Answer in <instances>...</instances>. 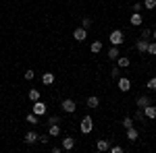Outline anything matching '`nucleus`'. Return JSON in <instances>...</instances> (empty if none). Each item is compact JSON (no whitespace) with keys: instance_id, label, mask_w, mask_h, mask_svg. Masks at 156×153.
I'll list each match as a JSON object with an SVG mask.
<instances>
[{"instance_id":"obj_7","label":"nucleus","mask_w":156,"mask_h":153,"mask_svg":"<svg viewBox=\"0 0 156 153\" xmlns=\"http://www.w3.org/2000/svg\"><path fill=\"white\" fill-rule=\"evenodd\" d=\"M144 116H146V118H150V120H154V118H156V106L148 104V106L144 108Z\"/></svg>"},{"instance_id":"obj_25","label":"nucleus","mask_w":156,"mask_h":153,"mask_svg":"<svg viewBox=\"0 0 156 153\" xmlns=\"http://www.w3.org/2000/svg\"><path fill=\"white\" fill-rule=\"evenodd\" d=\"M108 151H110V153H121V151H123V147H119V145H110Z\"/></svg>"},{"instance_id":"obj_14","label":"nucleus","mask_w":156,"mask_h":153,"mask_svg":"<svg viewBox=\"0 0 156 153\" xmlns=\"http://www.w3.org/2000/svg\"><path fill=\"white\" fill-rule=\"evenodd\" d=\"M121 54H119V46H112L108 50V60H117Z\"/></svg>"},{"instance_id":"obj_12","label":"nucleus","mask_w":156,"mask_h":153,"mask_svg":"<svg viewBox=\"0 0 156 153\" xmlns=\"http://www.w3.org/2000/svg\"><path fill=\"white\" fill-rule=\"evenodd\" d=\"M54 79H56L54 72H44V75H42V83H44V85H52Z\"/></svg>"},{"instance_id":"obj_19","label":"nucleus","mask_w":156,"mask_h":153,"mask_svg":"<svg viewBox=\"0 0 156 153\" xmlns=\"http://www.w3.org/2000/svg\"><path fill=\"white\" fill-rule=\"evenodd\" d=\"M127 139H129V141H137V130L133 128H127Z\"/></svg>"},{"instance_id":"obj_34","label":"nucleus","mask_w":156,"mask_h":153,"mask_svg":"<svg viewBox=\"0 0 156 153\" xmlns=\"http://www.w3.org/2000/svg\"><path fill=\"white\" fill-rule=\"evenodd\" d=\"M48 139H50V135H42V137H37V141H40V143H48Z\"/></svg>"},{"instance_id":"obj_17","label":"nucleus","mask_w":156,"mask_h":153,"mask_svg":"<svg viewBox=\"0 0 156 153\" xmlns=\"http://www.w3.org/2000/svg\"><path fill=\"white\" fill-rule=\"evenodd\" d=\"M98 106H100V99H98L96 95L87 97V108H98Z\"/></svg>"},{"instance_id":"obj_16","label":"nucleus","mask_w":156,"mask_h":153,"mask_svg":"<svg viewBox=\"0 0 156 153\" xmlns=\"http://www.w3.org/2000/svg\"><path fill=\"white\" fill-rule=\"evenodd\" d=\"M48 135H50V137H58V135H60V126H58V124H50Z\"/></svg>"},{"instance_id":"obj_32","label":"nucleus","mask_w":156,"mask_h":153,"mask_svg":"<svg viewBox=\"0 0 156 153\" xmlns=\"http://www.w3.org/2000/svg\"><path fill=\"white\" fill-rule=\"evenodd\" d=\"M142 37H144V39L152 37V31H150V29H142Z\"/></svg>"},{"instance_id":"obj_9","label":"nucleus","mask_w":156,"mask_h":153,"mask_svg":"<svg viewBox=\"0 0 156 153\" xmlns=\"http://www.w3.org/2000/svg\"><path fill=\"white\" fill-rule=\"evenodd\" d=\"M37 137H40V135H36L34 130H29V132H27V135H25V137H23V141L27 143V145H34V143L37 141Z\"/></svg>"},{"instance_id":"obj_18","label":"nucleus","mask_w":156,"mask_h":153,"mask_svg":"<svg viewBox=\"0 0 156 153\" xmlns=\"http://www.w3.org/2000/svg\"><path fill=\"white\" fill-rule=\"evenodd\" d=\"M117 64H119L121 68H127V66H129V58H127V56H119V58H117Z\"/></svg>"},{"instance_id":"obj_13","label":"nucleus","mask_w":156,"mask_h":153,"mask_svg":"<svg viewBox=\"0 0 156 153\" xmlns=\"http://www.w3.org/2000/svg\"><path fill=\"white\" fill-rule=\"evenodd\" d=\"M108 147H110V143H108L106 139H100V141L96 143V149H98V151H108Z\"/></svg>"},{"instance_id":"obj_11","label":"nucleus","mask_w":156,"mask_h":153,"mask_svg":"<svg viewBox=\"0 0 156 153\" xmlns=\"http://www.w3.org/2000/svg\"><path fill=\"white\" fill-rule=\"evenodd\" d=\"M148 104H150V97H148V95H140V97H137V101H135V106L142 108V110H144Z\"/></svg>"},{"instance_id":"obj_28","label":"nucleus","mask_w":156,"mask_h":153,"mask_svg":"<svg viewBox=\"0 0 156 153\" xmlns=\"http://www.w3.org/2000/svg\"><path fill=\"white\" fill-rule=\"evenodd\" d=\"M123 126H125V128H131V126H133V120H131L129 116H127L125 120H123Z\"/></svg>"},{"instance_id":"obj_36","label":"nucleus","mask_w":156,"mask_h":153,"mask_svg":"<svg viewBox=\"0 0 156 153\" xmlns=\"http://www.w3.org/2000/svg\"><path fill=\"white\" fill-rule=\"evenodd\" d=\"M152 37H154V42H156V31H152Z\"/></svg>"},{"instance_id":"obj_22","label":"nucleus","mask_w":156,"mask_h":153,"mask_svg":"<svg viewBox=\"0 0 156 153\" xmlns=\"http://www.w3.org/2000/svg\"><path fill=\"white\" fill-rule=\"evenodd\" d=\"M110 77H112V79H119L121 77V66H112V68H110Z\"/></svg>"},{"instance_id":"obj_31","label":"nucleus","mask_w":156,"mask_h":153,"mask_svg":"<svg viewBox=\"0 0 156 153\" xmlns=\"http://www.w3.org/2000/svg\"><path fill=\"white\" fill-rule=\"evenodd\" d=\"M135 120H144V110H142V108H137V112H135Z\"/></svg>"},{"instance_id":"obj_1","label":"nucleus","mask_w":156,"mask_h":153,"mask_svg":"<svg viewBox=\"0 0 156 153\" xmlns=\"http://www.w3.org/2000/svg\"><path fill=\"white\" fill-rule=\"evenodd\" d=\"M79 128H81V132H83V135L92 132V128H94V120H92V116H83L81 124H79Z\"/></svg>"},{"instance_id":"obj_29","label":"nucleus","mask_w":156,"mask_h":153,"mask_svg":"<svg viewBox=\"0 0 156 153\" xmlns=\"http://www.w3.org/2000/svg\"><path fill=\"white\" fill-rule=\"evenodd\" d=\"M81 27H83V29H90V27H92V19H83V21H81Z\"/></svg>"},{"instance_id":"obj_26","label":"nucleus","mask_w":156,"mask_h":153,"mask_svg":"<svg viewBox=\"0 0 156 153\" xmlns=\"http://www.w3.org/2000/svg\"><path fill=\"white\" fill-rule=\"evenodd\" d=\"M148 54H156V42H152V44H148V50H146Z\"/></svg>"},{"instance_id":"obj_5","label":"nucleus","mask_w":156,"mask_h":153,"mask_svg":"<svg viewBox=\"0 0 156 153\" xmlns=\"http://www.w3.org/2000/svg\"><path fill=\"white\" fill-rule=\"evenodd\" d=\"M34 114H37V116H42V114H46V104L44 101H34Z\"/></svg>"},{"instance_id":"obj_30","label":"nucleus","mask_w":156,"mask_h":153,"mask_svg":"<svg viewBox=\"0 0 156 153\" xmlns=\"http://www.w3.org/2000/svg\"><path fill=\"white\" fill-rule=\"evenodd\" d=\"M142 8H144L142 2H135V4H133V12H142Z\"/></svg>"},{"instance_id":"obj_2","label":"nucleus","mask_w":156,"mask_h":153,"mask_svg":"<svg viewBox=\"0 0 156 153\" xmlns=\"http://www.w3.org/2000/svg\"><path fill=\"white\" fill-rule=\"evenodd\" d=\"M108 39H110L112 46H121V44H123V31H121V29H115V31L108 35Z\"/></svg>"},{"instance_id":"obj_3","label":"nucleus","mask_w":156,"mask_h":153,"mask_svg":"<svg viewBox=\"0 0 156 153\" xmlns=\"http://www.w3.org/2000/svg\"><path fill=\"white\" fill-rule=\"evenodd\" d=\"M73 37H75L77 42H85V39H87V29H83V27H77V29L73 31Z\"/></svg>"},{"instance_id":"obj_4","label":"nucleus","mask_w":156,"mask_h":153,"mask_svg":"<svg viewBox=\"0 0 156 153\" xmlns=\"http://www.w3.org/2000/svg\"><path fill=\"white\" fill-rule=\"evenodd\" d=\"M119 89L123 91V93H127V91L131 89V81L125 79V77H119Z\"/></svg>"},{"instance_id":"obj_20","label":"nucleus","mask_w":156,"mask_h":153,"mask_svg":"<svg viewBox=\"0 0 156 153\" xmlns=\"http://www.w3.org/2000/svg\"><path fill=\"white\" fill-rule=\"evenodd\" d=\"M90 50H92L94 54H98V52H102V42H92V46H90Z\"/></svg>"},{"instance_id":"obj_33","label":"nucleus","mask_w":156,"mask_h":153,"mask_svg":"<svg viewBox=\"0 0 156 153\" xmlns=\"http://www.w3.org/2000/svg\"><path fill=\"white\" fill-rule=\"evenodd\" d=\"M34 75H36L34 71H25V79H27V81H31V79H34Z\"/></svg>"},{"instance_id":"obj_23","label":"nucleus","mask_w":156,"mask_h":153,"mask_svg":"<svg viewBox=\"0 0 156 153\" xmlns=\"http://www.w3.org/2000/svg\"><path fill=\"white\" fill-rule=\"evenodd\" d=\"M142 4H144V8H148V11L156 8V0H146V2H142Z\"/></svg>"},{"instance_id":"obj_15","label":"nucleus","mask_w":156,"mask_h":153,"mask_svg":"<svg viewBox=\"0 0 156 153\" xmlns=\"http://www.w3.org/2000/svg\"><path fill=\"white\" fill-rule=\"evenodd\" d=\"M142 23H144L142 15H140V12H133V15H131V25H135V27H137V25H142Z\"/></svg>"},{"instance_id":"obj_10","label":"nucleus","mask_w":156,"mask_h":153,"mask_svg":"<svg viewBox=\"0 0 156 153\" xmlns=\"http://www.w3.org/2000/svg\"><path fill=\"white\" fill-rule=\"evenodd\" d=\"M73 147H75V139H73V137H65V139H62V149L71 151Z\"/></svg>"},{"instance_id":"obj_21","label":"nucleus","mask_w":156,"mask_h":153,"mask_svg":"<svg viewBox=\"0 0 156 153\" xmlns=\"http://www.w3.org/2000/svg\"><path fill=\"white\" fill-rule=\"evenodd\" d=\"M29 99H31V101H37V99H40V91H37V89H29Z\"/></svg>"},{"instance_id":"obj_27","label":"nucleus","mask_w":156,"mask_h":153,"mask_svg":"<svg viewBox=\"0 0 156 153\" xmlns=\"http://www.w3.org/2000/svg\"><path fill=\"white\" fill-rule=\"evenodd\" d=\"M148 89H152V91H156V77H152V79L148 81Z\"/></svg>"},{"instance_id":"obj_24","label":"nucleus","mask_w":156,"mask_h":153,"mask_svg":"<svg viewBox=\"0 0 156 153\" xmlns=\"http://www.w3.org/2000/svg\"><path fill=\"white\" fill-rule=\"evenodd\" d=\"M27 122H29V124H37V114H34V112L27 114Z\"/></svg>"},{"instance_id":"obj_35","label":"nucleus","mask_w":156,"mask_h":153,"mask_svg":"<svg viewBox=\"0 0 156 153\" xmlns=\"http://www.w3.org/2000/svg\"><path fill=\"white\" fill-rule=\"evenodd\" d=\"M48 122H50V124H58V122H60V118H58V116H50Z\"/></svg>"},{"instance_id":"obj_6","label":"nucleus","mask_w":156,"mask_h":153,"mask_svg":"<svg viewBox=\"0 0 156 153\" xmlns=\"http://www.w3.org/2000/svg\"><path fill=\"white\" fill-rule=\"evenodd\" d=\"M60 108H62V110H65V112H69V114H73V112H75V101H73V99H65V101H62V104H60Z\"/></svg>"},{"instance_id":"obj_8","label":"nucleus","mask_w":156,"mask_h":153,"mask_svg":"<svg viewBox=\"0 0 156 153\" xmlns=\"http://www.w3.org/2000/svg\"><path fill=\"white\" fill-rule=\"evenodd\" d=\"M148 44H150V39H144V37H142V39H137V44H135V50L144 54L146 50H148Z\"/></svg>"}]
</instances>
